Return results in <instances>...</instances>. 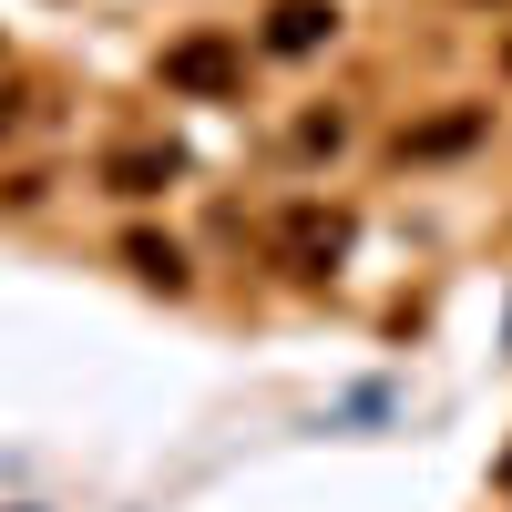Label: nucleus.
I'll return each mask as SVG.
<instances>
[{
	"instance_id": "f257e3e1",
	"label": "nucleus",
	"mask_w": 512,
	"mask_h": 512,
	"mask_svg": "<svg viewBox=\"0 0 512 512\" xmlns=\"http://www.w3.org/2000/svg\"><path fill=\"white\" fill-rule=\"evenodd\" d=\"M164 93H195V103L246 93V41H226V31H185V41H164Z\"/></svg>"
},
{
	"instance_id": "f03ea898",
	"label": "nucleus",
	"mask_w": 512,
	"mask_h": 512,
	"mask_svg": "<svg viewBox=\"0 0 512 512\" xmlns=\"http://www.w3.org/2000/svg\"><path fill=\"white\" fill-rule=\"evenodd\" d=\"M328 31H338V0H277V11H267V31H256V41H267L277 62H308V52H318Z\"/></svg>"
},
{
	"instance_id": "7ed1b4c3",
	"label": "nucleus",
	"mask_w": 512,
	"mask_h": 512,
	"mask_svg": "<svg viewBox=\"0 0 512 512\" xmlns=\"http://www.w3.org/2000/svg\"><path fill=\"white\" fill-rule=\"evenodd\" d=\"M175 175H185L175 144H113V154H103V185H113V195H164Z\"/></svg>"
},
{
	"instance_id": "20e7f679",
	"label": "nucleus",
	"mask_w": 512,
	"mask_h": 512,
	"mask_svg": "<svg viewBox=\"0 0 512 512\" xmlns=\"http://www.w3.org/2000/svg\"><path fill=\"white\" fill-rule=\"evenodd\" d=\"M287 246H297V277H328V256L349 246V216H338V205H297V216H287Z\"/></svg>"
},
{
	"instance_id": "39448f33",
	"label": "nucleus",
	"mask_w": 512,
	"mask_h": 512,
	"mask_svg": "<svg viewBox=\"0 0 512 512\" xmlns=\"http://www.w3.org/2000/svg\"><path fill=\"white\" fill-rule=\"evenodd\" d=\"M492 134V103H461L441 123H420V134H400V154H461V144H482Z\"/></svg>"
},
{
	"instance_id": "423d86ee",
	"label": "nucleus",
	"mask_w": 512,
	"mask_h": 512,
	"mask_svg": "<svg viewBox=\"0 0 512 512\" xmlns=\"http://www.w3.org/2000/svg\"><path fill=\"white\" fill-rule=\"evenodd\" d=\"M123 267H134L144 287H185V246L175 236H123Z\"/></svg>"
},
{
	"instance_id": "0eeeda50",
	"label": "nucleus",
	"mask_w": 512,
	"mask_h": 512,
	"mask_svg": "<svg viewBox=\"0 0 512 512\" xmlns=\"http://www.w3.org/2000/svg\"><path fill=\"white\" fill-rule=\"evenodd\" d=\"M297 144H308V154H338V144H349V123H338V113H308V123H297Z\"/></svg>"
},
{
	"instance_id": "6e6552de",
	"label": "nucleus",
	"mask_w": 512,
	"mask_h": 512,
	"mask_svg": "<svg viewBox=\"0 0 512 512\" xmlns=\"http://www.w3.org/2000/svg\"><path fill=\"white\" fill-rule=\"evenodd\" d=\"M502 482H512V461H502Z\"/></svg>"
}]
</instances>
